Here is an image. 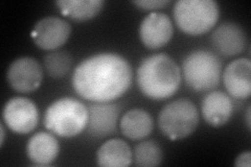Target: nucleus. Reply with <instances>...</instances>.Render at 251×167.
<instances>
[{"label": "nucleus", "mask_w": 251, "mask_h": 167, "mask_svg": "<svg viewBox=\"0 0 251 167\" xmlns=\"http://www.w3.org/2000/svg\"><path fill=\"white\" fill-rule=\"evenodd\" d=\"M132 77V68L124 57L101 52L82 61L74 71L72 82L78 96L92 102H105L127 92Z\"/></svg>", "instance_id": "nucleus-1"}, {"label": "nucleus", "mask_w": 251, "mask_h": 167, "mask_svg": "<svg viewBox=\"0 0 251 167\" xmlns=\"http://www.w3.org/2000/svg\"><path fill=\"white\" fill-rule=\"evenodd\" d=\"M181 70L166 53H155L141 61L136 82L140 91L152 99H166L174 95L181 84Z\"/></svg>", "instance_id": "nucleus-2"}, {"label": "nucleus", "mask_w": 251, "mask_h": 167, "mask_svg": "<svg viewBox=\"0 0 251 167\" xmlns=\"http://www.w3.org/2000/svg\"><path fill=\"white\" fill-rule=\"evenodd\" d=\"M88 107L74 97L54 100L44 113L43 122L50 133L63 138L80 135L88 123Z\"/></svg>", "instance_id": "nucleus-3"}, {"label": "nucleus", "mask_w": 251, "mask_h": 167, "mask_svg": "<svg viewBox=\"0 0 251 167\" xmlns=\"http://www.w3.org/2000/svg\"><path fill=\"white\" fill-rule=\"evenodd\" d=\"M173 14L177 26L184 34L199 36L216 25L220 9L214 0H179Z\"/></svg>", "instance_id": "nucleus-4"}, {"label": "nucleus", "mask_w": 251, "mask_h": 167, "mask_svg": "<svg viewBox=\"0 0 251 167\" xmlns=\"http://www.w3.org/2000/svg\"><path fill=\"white\" fill-rule=\"evenodd\" d=\"M222 63L214 52L199 49L191 52L182 63V75L187 87L195 91H209L221 79Z\"/></svg>", "instance_id": "nucleus-5"}, {"label": "nucleus", "mask_w": 251, "mask_h": 167, "mask_svg": "<svg viewBox=\"0 0 251 167\" xmlns=\"http://www.w3.org/2000/svg\"><path fill=\"white\" fill-rule=\"evenodd\" d=\"M199 123V112L186 98L177 99L164 106L158 115V125L164 136L171 140L184 139L192 135Z\"/></svg>", "instance_id": "nucleus-6"}, {"label": "nucleus", "mask_w": 251, "mask_h": 167, "mask_svg": "<svg viewBox=\"0 0 251 167\" xmlns=\"http://www.w3.org/2000/svg\"><path fill=\"white\" fill-rule=\"evenodd\" d=\"M2 118L12 132L28 134L37 128L39 111L33 100L25 97H13L4 105Z\"/></svg>", "instance_id": "nucleus-7"}, {"label": "nucleus", "mask_w": 251, "mask_h": 167, "mask_svg": "<svg viewBox=\"0 0 251 167\" xmlns=\"http://www.w3.org/2000/svg\"><path fill=\"white\" fill-rule=\"evenodd\" d=\"M6 78L13 90L20 93L34 92L42 84V67L34 58L21 57L11 63Z\"/></svg>", "instance_id": "nucleus-8"}, {"label": "nucleus", "mask_w": 251, "mask_h": 167, "mask_svg": "<svg viewBox=\"0 0 251 167\" xmlns=\"http://www.w3.org/2000/svg\"><path fill=\"white\" fill-rule=\"evenodd\" d=\"M70 34L72 27L66 20L50 16L36 23L31 37L39 48L54 50L67 42Z\"/></svg>", "instance_id": "nucleus-9"}, {"label": "nucleus", "mask_w": 251, "mask_h": 167, "mask_svg": "<svg viewBox=\"0 0 251 167\" xmlns=\"http://www.w3.org/2000/svg\"><path fill=\"white\" fill-rule=\"evenodd\" d=\"M87 134L93 138H105L116 131L122 107L116 102H92L88 107Z\"/></svg>", "instance_id": "nucleus-10"}, {"label": "nucleus", "mask_w": 251, "mask_h": 167, "mask_svg": "<svg viewBox=\"0 0 251 167\" xmlns=\"http://www.w3.org/2000/svg\"><path fill=\"white\" fill-rule=\"evenodd\" d=\"M174 34L173 23L168 15L158 12L149 14L139 26L140 41L150 49L167 45Z\"/></svg>", "instance_id": "nucleus-11"}, {"label": "nucleus", "mask_w": 251, "mask_h": 167, "mask_svg": "<svg viewBox=\"0 0 251 167\" xmlns=\"http://www.w3.org/2000/svg\"><path fill=\"white\" fill-rule=\"evenodd\" d=\"M224 86L230 96L246 99L251 95V62L241 58L230 62L223 73Z\"/></svg>", "instance_id": "nucleus-12"}, {"label": "nucleus", "mask_w": 251, "mask_h": 167, "mask_svg": "<svg viewBox=\"0 0 251 167\" xmlns=\"http://www.w3.org/2000/svg\"><path fill=\"white\" fill-rule=\"evenodd\" d=\"M211 43L220 54L233 57L244 50L247 36L244 29L237 23L224 22L213 31Z\"/></svg>", "instance_id": "nucleus-13"}, {"label": "nucleus", "mask_w": 251, "mask_h": 167, "mask_svg": "<svg viewBox=\"0 0 251 167\" xmlns=\"http://www.w3.org/2000/svg\"><path fill=\"white\" fill-rule=\"evenodd\" d=\"M201 113L207 124L219 128L230 119L233 113L232 100L222 91L210 92L202 100Z\"/></svg>", "instance_id": "nucleus-14"}, {"label": "nucleus", "mask_w": 251, "mask_h": 167, "mask_svg": "<svg viewBox=\"0 0 251 167\" xmlns=\"http://www.w3.org/2000/svg\"><path fill=\"white\" fill-rule=\"evenodd\" d=\"M60 152V144L52 133L39 132L31 136L26 144L29 160L37 165L51 164Z\"/></svg>", "instance_id": "nucleus-15"}, {"label": "nucleus", "mask_w": 251, "mask_h": 167, "mask_svg": "<svg viewBox=\"0 0 251 167\" xmlns=\"http://www.w3.org/2000/svg\"><path fill=\"white\" fill-rule=\"evenodd\" d=\"M97 162L101 167H128L133 162V152L123 139H110L98 149Z\"/></svg>", "instance_id": "nucleus-16"}, {"label": "nucleus", "mask_w": 251, "mask_h": 167, "mask_svg": "<svg viewBox=\"0 0 251 167\" xmlns=\"http://www.w3.org/2000/svg\"><path fill=\"white\" fill-rule=\"evenodd\" d=\"M151 114L143 109H131L121 118L120 128L124 136L130 140H141L153 131Z\"/></svg>", "instance_id": "nucleus-17"}, {"label": "nucleus", "mask_w": 251, "mask_h": 167, "mask_svg": "<svg viewBox=\"0 0 251 167\" xmlns=\"http://www.w3.org/2000/svg\"><path fill=\"white\" fill-rule=\"evenodd\" d=\"M61 13L75 21L93 19L103 10L104 0H59L56 2Z\"/></svg>", "instance_id": "nucleus-18"}, {"label": "nucleus", "mask_w": 251, "mask_h": 167, "mask_svg": "<svg viewBox=\"0 0 251 167\" xmlns=\"http://www.w3.org/2000/svg\"><path fill=\"white\" fill-rule=\"evenodd\" d=\"M163 154L155 141L149 140L138 143L133 153V160L139 167H155L161 164Z\"/></svg>", "instance_id": "nucleus-19"}, {"label": "nucleus", "mask_w": 251, "mask_h": 167, "mask_svg": "<svg viewBox=\"0 0 251 167\" xmlns=\"http://www.w3.org/2000/svg\"><path fill=\"white\" fill-rule=\"evenodd\" d=\"M44 66L51 77H64L73 66V58L65 51H52L45 55Z\"/></svg>", "instance_id": "nucleus-20"}, {"label": "nucleus", "mask_w": 251, "mask_h": 167, "mask_svg": "<svg viewBox=\"0 0 251 167\" xmlns=\"http://www.w3.org/2000/svg\"><path fill=\"white\" fill-rule=\"evenodd\" d=\"M132 3L144 11H155L167 6L170 3V0H136Z\"/></svg>", "instance_id": "nucleus-21"}, {"label": "nucleus", "mask_w": 251, "mask_h": 167, "mask_svg": "<svg viewBox=\"0 0 251 167\" xmlns=\"http://www.w3.org/2000/svg\"><path fill=\"white\" fill-rule=\"evenodd\" d=\"M235 166H243V167H250L251 165V154L250 152L242 153L235 159L234 162Z\"/></svg>", "instance_id": "nucleus-22"}, {"label": "nucleus", "mask_w": 251, "mask_h": 167, "mask_svg": "<svg viewBox=\"0 0 251 167\" xmlns=\"http://www.w3.org/2000/svg\"><path fill=\"white\" fill-rule=\"evenodd\" d=\"M250 111H251V107L248 106L247 111H246L245 119H246V125H247V128H248L249 131H250V129H251V115H250Z\"/></svg>", "instance_id": "nucleus-23"}, {"label": "nucleus", "mask_w": 251, "mask_h": 167, "mask_svg": "<svg viewBox=\"0 0 251 167\" xmlns=\"http://www.w3.org/2000/svg\"><path fill=\"white\" fill-rule=\"evenodd\" d=\"M0 136H1V139H0V146H2L4 143V139H5V130H4L3 123L0 124Z\"/></svg>", "instance_id": "nucleus-24"}]
</instances>
